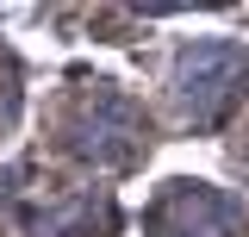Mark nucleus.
<instances>
[{"mask_svg":"<svg viewBox=\"0 0 249 237\" xmlns=\"http://www.w3.org/2000/svg\"><path fill=\"white\" fill-rule=\"evenodd\" d=\"M175 88H181L193 118H218L249 88V57L237 44H193L181 57V69H175Z\"/></svg>","mask_w":249,"mask_h":237,"instance_id":"1","label":"nucleus"},{"mask_svg":"<svg viewBox=\"0 0 249 237\" xmlns=\"http://www.w3.org/2000/svg\"><path fill=\"white\" fill-rule=\"evenodd\" d=\"M156 237H231L237 231V206L224 200V194H212V187H175L162 206L150 212Z\"/></svg>","mask_w":249,"mask_h":237,"instance_id":"2","label":"nucleus"}]
</instances>
